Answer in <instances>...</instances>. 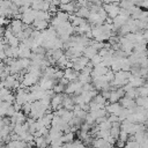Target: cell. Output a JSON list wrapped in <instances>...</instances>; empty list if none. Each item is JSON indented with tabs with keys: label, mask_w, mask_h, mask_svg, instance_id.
Returning a JSON list of instances; mask_svg holds the SVG:
<instances>
[{
	"label": "cell",
	"mask_w": 148,
	"mask_h": 148,
	"mask_svg": "<svg viewBox=\"0 0 148 148\" xmlns=\"http://www.w3.org/2000/svg\"><path fill=\"white\" fill-rule=\"evenodd\" d=\"M82 82H80L79 80H74V81H69L68 84L65 87V92L68 95H73V94H81L82 91Z\"/></svg>",
	"instance_id": "cell-1"
},
{
	"label": "cell",
	"mask_w": 148,
	"mask_h": 148,
	"mask_svg": "<svg viewBox=\"0 0 148 148\" xmlns=\"http://www.w3.org/2000/svg\"><path fill=\"white\" fill-rule=\"evenodd\" d=\"M102 7L105 9V12L108 13V16L111 17V18H114L117 15H119L120 6H119V3H117V2H109V3L104 2Z\"/></svg>",
	"instance_id": "cell-2"
},
{
	"label": "cell",
	"mask_w": 148,
	"mask_h": 148,
	"mask_svg": "<svg viewBox=\"0 0 148 148\" xmlns=\"http://www.w3.org/2000/svg\"><path fill=\"white\" fill-rule=\"evenodd\" d=\"M21 20L24 24H32V22L36 20V9L30 7L28 10L21 14Z\"/></svg>",
	"instance_id": "cell-3"
},
{
	"label": "cell",
	"mask_w": 148,
	"mask_h": 148,
	"mask_svg": "<svg viewBox=\"0 0 148 148\" xmlns=\"http://www.w3.org/2000/svg\"><path fill=\"white\" fill-rule=\"evenodd\" d=\"M8 28H9L15 35H17V34H20L21 31H23V29H24V23L22 22L21 18H14V20H12V21L9 22Z\"/></svg>",
	"instance_id": "cell-4"
},
{
	"label": "cell",
	"mask_w": 148,
	"mask_h": 148,
	"mask_svg": "<svg viewBox=\"0 0 148 148\" xmlns=\"http://www.w3.org/2000/svg\"><path fill=\"white\" fill-rule=\"evenodd\" d=\"M64 97H65V95L62 92H56L51 98V109L52 110H58V109L62 108Z\"/></svg>",
	"instance_id": "cell-5"
},
{
	"label": "cell",
	"mask_w": 148,
	"mask_h": 148,
	"mask_svg": "<svg viewBox=\"0 0 148 148\" xmlns=\"http://www.w3.org/2000/svg\"><path fill=\"white\" fill-rule=\"evenodd\" d=\"M38 84L42 89L44 90H50L53 88V86L56 84V80L49 77V76H42V79L38 81Z\"/></svg>",
	"instance_id": "cell-6"
},
{
	"label": "cell",
	"mask_w": 148,
	"mask_h": 148,
	"mask_svg": "<svg viewBox=\"0 0 148 148\" xmlns=\"http://www.w3.org/2000/svg\"><path fill=\"white\" fill-rule=\"evenodd\" d=\"M105 109H106V111H108L109 113H114V114L118 116V114L120 113L123 106H121V104L118 103V102H112V103H106Z\"/></svg>",
	"instance_id": "cell-7"
},
{
	"label": "cell",
	"mask_w": 148,
	"mask_h": 148,
	"mask_svg": "<svg viewBox=\"0 0 148 148\" xmlns=\"http://www.w3.org/2000/svg\"><path fill=\"white\" fill-rule=\"evenodd\" d=\"M79 73H80V72L75 71L73 67H66V68L64 69V76H65L67 80H69V81L76 80L77 76H79Z\"/></svg>",
	"instance_id": "cell-8"
},
{
	"label": "cell",
	"mask_w": 148,
	"mask_h": 148,
	"mask_svg": "<svg viewBox=\"0 0 148 148\" xmlns=\"http://www.w3.org/2000/svg\"><path fill=\"white\" fill-rule=\"evenodd\" d=\"M88 22L92 25H97V24H103L104 21L102 20V17L99 16V14L97 12H90L89 16H88Z\"/></svg>",
	"instance_id": "cell-9"
},
{
	"label": "cell",
	"mask_w": 148,
	"mask_h": 148,
	"mask_svg": "<svg viewBox=\"0 0 148 148\" xmlns=\"http://www.w3.org/2000/svg\"><path fill=\"white\" fill-rule=\"evenodd\" d=\"M10 120H12V124H23L25 120H27V117L23 112L21 111H16L12 117H10Z\"/></svg>",
	"instance_id": "cell-10"
},
{
	"label": "cell",
	"mask_w": 148,
	"mask_h": 148,
	"mask_svg": "<svg viewBox=\"0 0 148 148\" xmlns=\"http://www.w3.org/2000/svg\"><path fill=\"white\" fill-rule=\"evenodd\" d=\"M75 1H69L67 3H60L59 5V9L60 10H64V12H67L69 14H73L76 12V8H75Z\"/></svg>",
	"instance_id": "cell-11"
},
{
	"label": "cell",
	"mask_w": 148,
	"mask_h": 148,
	"mask_svg": "<svg viewBox=\"0 0 148 148\" xmlns=\"http://www.w3.org/2000/svg\"><path fill=\"white\" fill-rule=\"evenodd\" d=\"M32 28L36 29V30H39V31H43L45 29L49 28V21L46 20H38L36 18L34 22H32Z\"/></svg>",
	"instance_id": "cell-12"
},
{
	"label": "cell",
	"mask_w": 148,
	"mask_h": 148,
	"mask_svg": "<svg viewBox=\"0 0 148 148\" xmlns=\"http://www.w3.org/2000/svg\"><path fill=\"white\" fill-rule=\"evenodd\" d=\"M62 106H64L65 109H67V110H72V111H73V109H74V106H75L74 96H69L68 94L65 95L64 101H62Z\"/></svg>",
	"instance_id": "cell-13"
},
{
	"label": "cell",
	"mask_w": 148,
	"mask_h": 148,
	"mask_svg": "<svg viewBox=\"0 0 148 148\" xmlns=\"http://www.w3.org/2000/svg\"><path fill=\"white\" fill-rule=\"evenodd\" d=\"M120 104H121V106H124V108H127V109H132V108H134L135 105H136V103H135V101H134V98H131V97H128V96H123L120 99Z\"/></svg>",
	"instance_id": "cell-14"
},
{
	"label": "cell",
	"mask_w": 148,
	"mask_h": 148,
	"mask_svg": "<svg viewBox=\"0 0 148 148\" xmlns=\"http://www.w3.org/2000/svg\"><path fill=\"white\" fill-rule=\"evenodd\" d=\"M128 82H130L133 87L139 88V87H141V86L145 84V79H143L142 76H136V75H133V74H132V76L128 79Z\"/></svg>",
	"instance_id": "cell-15"
},
{
	"label": "cell",
	"mask_w": 148,
	"mask_h": 148,
	"mask_svg": "<svg viewBox=\"0 0 148 148\" xmlns=\"http://www.w3.org/2000/svg\"><path fill=\"white\" fill-rule=\"evenodd\" d=\"M18 47H20V54H18L20 58H30V57H31L32 51H31L30 47L25 46L23 43H20Z\"/></svg>",
	"instance_id": "cell-16"
},
{
	"label": "cell",
	"mask_w": 148,
	"mask_h": 148,
	"mask_svg": "<svg viewBox=\"0 0 148 148\" xmlns=\"http://www.w3.org/2000/svg\"><path fill=\"white\" fill-rule=\"evenodd\" d=\"M92 146H95V147H111L112 145L104 138L95 136V139L92 140Z\"/></svg>",
	"instance_id": "cell-17"
},
{
	"label": "cell",
	"mask_w": 148,
	"mask_h": 148,
	"mask_svg": "<svg viewBox=\"0 0 148 148\" xmlns=\"http://www.w3.org/2000/svg\"><path fill=\"white\" fill-rule=\"evenodd\" d=\"M130 17H126V16H124V15H117L114 18H113V25H114V28H117V30H118V28L119 27H121L123 24H125L126 22H127V20H128Z\"/></svg>",
	"instance_id": "cell-18"
},
{
	"label": "cell",
	"mask_w": 148,
	"mask_h": 148,
	"mask_svg": "<svg viewBox=\"0 0 148 148\" xmlns=\"http://www.w3.org/2000/svg\"><path fill=\"white\" fill-rule=\"evenodd\" d=\"M51 17H52V14L49 10H36V18H38V20L50 21Z\"/></svg>",
	"instance_id": "cell-19"
},
{
	"label": "cell",
	"mask_w": 148,
	"mask_h": 148,
	"mask_svg": "<svg viewBox=\"0 0 148 148\" xmlns=\"http://www.w3.org/2000/svg\"><path fill=\"white\" fill-rule=\"evenodd\" d=\"M97 52H98V51H97L94 46L88 45V46H86V49L83 50V53H82V54H83L84 57H87L88 59H91V58H92Z\"/></svg>",
	"instance_id": "cell-20"
},
{
	"label": "cell",
	"mask_w": 148,
	"mask_h": 148,
	"mask_svg": "<svg viewBox=\"0 0 148 148\" xmlns=\"http://www.w3.org/2000/svg\"><path fill=\"white\" fill-rule=\"evenodd\" d=\"M49 135L51 136V139H57V138H60L62 135V131L59 130L58 127L51 126V128H49Z\"/></svg>",
	"instance_id": "cell-21"
},
{
	"label": "cell",
	"mask_w": 148,
	"mask_h": 148,
	"mask_svg": "<svg viewBox=\"0 0 148 148\" xmlns=\"http://www.w3.org/2000/svg\"><path fill=\"white\" fill-rule=\"evenodd\" d=\"M89 14H90V9H89V7H80V8L75 12V15L81 16V17H83V18H88Z\"/></svg>",
	"instance_id": "cell-22"
},
{
	"label": "cell",
	"mask_w": 148,
	"mask_h": 148,
	"mask_svg": "<svg viewBox=\"0 0 148 148\" xmlns=\"http://www.w3.org/2000/svg\"><path fill=\"white\" fill-rule=\"evenodd\" d=\"M68 61H69V59L67 58V56L64 53L56 62H57V65L59 66V68H61V69H65L66 67H67V64H68Z\"/></svg>",
	"instance_id": "cell-23"
},
{
	"label": "cell",
	"mask_w": 148,
	"mask_h": 148,
	"mask_svg": "<svg viewBox=\"0 0 148 148\" xmlns=\"http://www.w3.org/2000/svg\"><path fill=\"white\" fill-rule=\"evenodd\" d=\"M35 142H36V146L37 147H46L49 146L47 141L45 140V136L44 135H39V136H35Z\"/></svg>",
	"instance_id": "cell-24"
},
{
	"label": "cell",
	"mask_w": 148,
	"mask_h": 148,
	"mask_svg": "<svg viewBox=\"0 0 148 148\" xmlns=\"http://www.w3.org/2000/svg\"><path fill=\"white\" fill-rule=\"evenodd\" d=\"M57 15V17L61 21V22H65V21H68L69 20V13H67V12H64V10H58V13L56 14Z\"/></svg>",
	"instance_id": "cell-25"
},
{
	"label": "cell",
	"mask_w": 148,
	"mask_h": 148,
	"mask_svg": "<svg viewBox=\"0 0 148 148\" xmlns=\"http://www.w3.org/2000/svg\"><path fill=\"white\" fill-rule=\"evenodd\" d=\"M77 80H79L80 82H82V83H87V82H91L92 77H91V75H89V74L80 73L79 76H77Z\"/></svg>",
	"instance_id": "cell-26"
},
{
	"label": "cell",
	"mask_w": 148,
	"mask_h": 148,
	"mask_svg": "<svg viewBox=\"0 0 148 148\" xmlns=\"http://www.w3.org/2000/svg\"><path fill=\"white\" fill-rule=\"evenodd\" d=\"M61 140L64 141V143H65V142H71V141H73V140H74V133H73V131L62 134V135H61Z\"/></svg>",
	"instance_id": "cell-27"
},
{
	"label": "cell",
	"mask_w": 148,
	"mask_h": 148,
	"mask_svg": "<svg viewBox=\"0 0 148 148\" xmlns=\"http://www.w3.org/2000/svg\"><path fill=\"white\" fill-rule=\"evenodd\" d=\"M103 61V57L102 56H99L98 54V52L90 59V64L92 65V66H96V65H98V64H101Z\"/></svg>",
	"instance_id": "cell-28"
},
{
	"label": "cell",
	"mask_w": 148,
	"mask_h": 148,
	"mask_svg": "<svg viewBox=\"0 0 148 148\" xmlns=\"http://www.w3.org/2000/svg\"><path fill=\"white\" fill-rule=\"evenodd\" d=\"M65 84H62V83H56L54 86H53V88H52V90L54 91V92H64L65 91Z\"/></svg>",
	"instance_id": "cell-29"
},
{
	"label": "cell",
	"mask_w": 148,
	"mask_h": 148,
	"mask_svg": "<svg viewBox=\"0 0 148 148\" xmlns=\"http://www.w3.org/2000/svg\"><path fill=\"white\" fill-rule=\"evenodd\" d=\"M21 111H23V113L27 116H29V113H30V111H31V102H27V103H24V104H22V110Z\"/></svg>",
	"instance_id": "cell-30"
},
{
	"label": "cell",
	"mask_w": 148,
	"mask_h": 148,
	"mask_svg": "<svg viewBox=\"0 0 148 148\" xmlns=\"http://www.w3.org/2000/svg\"><path fill=\"white\" fill-rule=\"evenodd\" d=\"M104 77H105V80L108 81V82H111L113 79H114V71H112L111 68L104 74Z\"/></svg>",
	"instance_id": "cell-31"
},
{
	"label": "cell",
	"mask_w": 148,
	"mask_h": 148,
	"mask_svg": "<svg viewBox=\"0 0 148 148\" xmlns=\"http://www.w3.org/2000/svg\"><path fill=\"white\" fill-rule=\"evenodd\" d=\"M15 99H16V97H15V95H14V94H12V92H9L8 95H6V96L3 97V101L9 102V103H12V104L15 102Z\"/></svg>",
	"instance_id": "cell-32"
},
{
	"label": "cell",
	"mask_w": 148,
	"mask_h": 148,
	"mask_svg": "<svg viewBox=\"0 0 148 148\" xmlns=\"http://www.w3.org/2000/svg\"><path fill=\"white\" fill-rule=\"evenodd\" d=\"M16 112V110L14 109V106H13V104H10L8 108H7V110H6V114L5 116H8V117H12L14 113Z\"/></svg>",
	"instance_id": "cell-33"
},
{
	"label": "cell",
	"mask_w": 148,
	"mask_h": 148,
	"mask_svg": "<svg viewBox=\"0 0 148 148\" xmlns=\"http://www.w3.org/2000/svg\"><path fill=\"white\" fill-rule=\"evenodd\" d=\"M98 14H99V16L102 17V20L103 21H105L106 20V17H108V13L105 12V9L103 8V7H99V9H98V12H97Z\"/></svg>",
	"instance_id": "cell-34"
},
{
	"label": "cell",
	"mask_w": 148,
	"mask_h": 148,
	"mask_svg": "<svg viewBox=\"0 0 148 148\" xmlns=\"http://www.w3.org/2000/svg\"><path fill=\"white\" fill-rule=\"evenodd\" d=\"M108 119H109L111 123H114V121H119V118H118V116H117V114H114V113H110V116L108 117Z\"/></svg>",
	"instance_id": "cell-35"
},
{
	"label": "cell",
	"mask_w": 148,
	"mask_h": 148,
	"mask_svg": "<svg viewBox=\"0 0 148 148\" xmlns=\"http://www.w3.org/2000/svg\"><path fill=\"white\" fill-rule=\"evenodd\" d=\"M7 23H9V22H8V20H7V17H6V16H1V15H0V27L5 25V24H7Z\"/></svg>",
	"instance_id": "cell-36"
},
{
	"label": "cell",
	"mask_w": 148,
	"mask_h": 148,
	"mask_svg": "<svg viewBox=\"0 0 148 148\" xmlns=\"http://www.w3.org/2000/svg\"><path fill=\"white\" fill-rule=\"evenodd\" d=\"M125 143H126L125 141H121V140H119V139H118V141H117V146H118V147H124Z\"/></svg>",
	"instance_id": "cell-37"
},
{
	"label": "cell",
	"mask_w": 148,
	"mask_h": 148,
	"mask_svg": "<svg viewBox=\"0 0 148 148\" xmlns=\"http://www.w3.org/2000/svg\"><path fill=\"white\" fill-rule=\"evenodd\" d=\"M143 37H145V39L148 42V29H145V31H143Z\"/></svg>",
	"instance_id": "cell-38"
},
{
	"label": "cell",
	"mask_w": 148,
	"mask_h": 148,
	"mask_svg": "<svg viewBox=\"0 0 148 148\" xmlns=\"http://www.w3.org/2000/svg\"><path fill=\"white\" fill-rule=\"evenodd\" d=\"M2 146H3V143H2V142H1V140H0V147H2Z\"/></svg>",
	"instance_id": "cell-39"
},
{
	"label": "cell",
	"mask_w": 148,
	"mask_h": 148,
	"mask_svg": "<svg viewBox=\"0 0 148 148\" xmlns=\"http://www.w3.org/2000/svg\"><path fill=\"white\" fill-rule=\"evenodd\" d=\"M146 29H148V22H147V25H146Z\"/></svg>",
	"instance_id": "cell-40"
},
{
	"label": "cell",
	"mask_w": 148,
	"mask_h": 148,
	"mask_svg": "<svg viewBox=\"0 0 148 148\" xmlns=\"http://www.w3.org/2000/svg\"><path fill=\"white\" fill-rule=\"evenodd\" d=\"M71 1H75V2H77V1H79V0H71Z\"/></svg>",
	"instance_id": "cell-41"
},
{
	"label": "cell",
	"mask_w": 148,
	"mask_h": 148,
	"mask_svg": "<svg viewBox=\"0 0 148 148\" xmlns=\"http://www.w3.org/2000/svg\"><path fill=\"white\" fill-rule=\"evenodd\" d=\"M0 140H3V139H2V136H1V135H0Z\"/></svg>",
	"instance_id": "cell-42"
}]
</instances>
